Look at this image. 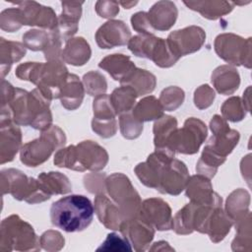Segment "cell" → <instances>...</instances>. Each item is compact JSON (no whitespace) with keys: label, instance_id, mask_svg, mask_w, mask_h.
<instances>
[{"label":"cell","instance_id":"1","mask_svg":"<svg viewBox=\"0 0 252 252\" xmlns=\"http://www.w3.org/2000/svg\"><path fill=\"white\" fill-rule=\"evenodd\" d=\"M135 172L147 187L173 196L180 194L189 180L185 163L174 158V155L158 150L151 154L145 162L139 163Z\"/></svg>","mask_w":252,"mask_h":252},{"label":"cell","instance_id":"2","mask_svg":"<svg viewBox=\"0 0 252 252\" xmlns=\"http://www.w3.org/2000/svg\"><path fill=\"white\" fill-rule=\"evenodd\" d=\"M213 136L197 163L196 170L208 178L215 176L218 167L221 165L228 154L232 152L239 141V133L228 127L225 119L215 115L210 122Z\"/></svg>","mask_w":252,"mask_h":252},{"label":"cell","instance_id":"3","mask_svg":"<svg viewBox=\"0 0 252 252\" xmlns=\"http://www.w3.org/2000/svg\"><path fill=\"white\" fill-rule=\"evenodd\" d=\"M68 75V70L62 60L47 63L27 62L20 64L16 69V76L20 80L30 81L36 85L40 93L49 100L59 98Z\"/></svg>","mask_w":252,"mask_h":252},{"label":"cell","instance_id":"4","mask_svg":"<svg viewBox=\"0 0 252 252\" xmlns=\"http://www.w3.org/2000/svg\"><path fill=\"white\" fill-rule=\"evenodd\" d=\"M94 213V208L89 198L69 195L51 205L50 220L53 225L66 232H78L92 223Z\"/></svg>","mask_w":252,"mask_h":252},{"label":"cell","instance_id":"5","mask_svg":"<svg viewBox=\"0 0 252 252\" xmlns=\"http://www.w3.org/2000/svg\"><path fill=\"white\" fill-rule=\"evenodd\" d=\"M108 161L106 151L93 141H83L76 146L60 149L54 157V164L73 170H100Z\"/></svg>","mask_w":252,"mask_h":252},{"label":"cell","instance_id":"6","mask_svg":"<svg viewBox=\"0 0 252 252\" xmlns=\"http://www.w3.org/2000/svg\"><path fill=\"white\" fill-rule=\"evenodd\" d=\"M40 248V241L33 227L19 216L12 215L2 220L0 228L1 251H38Z\"/></svg>","mask_w":252,"mask_h":252},{"label":"cell","instance_id":"7","mask_svg":"<svg viewBox=\"0 0 252 252\" xmlns=\"http://www.w3.org/2000/svg\"><path fill=\"white\" fill-rule=\"evenodd\" d=\"M1 189L3 195L11 194L15 199L29 204L41 203L50 198L42 191L38 179L28 177L14 168L1 171Z\"/></svg>","mask_w":252,"mask_h":252},{"label":"cell","instance_id":"8","mask_svg":"<svg viewBox=\"0 0 252 252\" xmlns=\"http://www.w3.org/2000/svg\"><path fill=\"white\" fill-rule=\"evenodd\" d=\"M66 136L58 126H51L42 131L39 138L25 144L20 152L21 161L27 166L35 167L46 161L51 154L64 146Z\"/></svg>","mask_w":252,"mask_h":252},{"label":"cell","instance_id":"9","mask_svg":"<svg viewBox=\"0 0 252 252\" xmlns=\"http://www.w3.org/2000/svg\"><path fill=\"white\" fill-rule=\"evenodd\" d=\"M104 186L108 196L120 209L125 220L139 214L142 205L141 198L126 175L113 173L105 179Z\"/></svg>","mask_w":252,"mask_h":252},{"label":"cell","instance_id":"10","mask_svg":"<svg viewBox=\"0 0 252 252\" xmlns=\"http://www.w3.org/2000/svg\"><path fill=\"white\" fill-rule=\"evenodd\" d=\"M128 48L134 55L151 59L161 68L171 67L179 59L171 51L165 39L154 34H140L132 37L128 42Z\"/></svg>","mask_w":252,"mask_h":252},{"label":"cell","instance_id":"11","mask_svg":"<svg viewBox=\"0 0 252 252\" xmlns=\"http://www.w3.org/2000/svg\"><path fill=\"white\" fill-rule=\"evenodd\" d=\"M206 137L207 127L205 123L194 117L188 118L181 129L177 128L172 133L167 142L166 151L172 155L175 153L196 154Z\"/></svg>","mask_w":252,"mask_h":252},{"label":"cell","instance_id":"12","mask_svg":"<svg viewBox=\"0 0 252 252\" xmlns=\"http://www.w3.org/2000/svg\"><path fill=\"white\" fill-rule=\"evenodd\" d=\"M251 38L244 39L233 33H222L216 37L215 50L219 57L231 65L251 66Z\"/></svg>","mask_w":252,"mask_h":252},{"label":"cell","instance_id":"13","mask_svg":"<svg viewBox=\"0 0 252 252\" xmlns=\"http://www.w3.org/2000/svg\"><path fill=\"white\" fill-rule=\"evenodd\" d=\"M206 33L197 26H190L169 33L166 41L171 51L178 58L198 51L204 44Z\"/></svg>","mask_w":252,"mask_h":252},{"label":"cell","instance_id":"14","mask_svg":"<svg viewBox=\"0 0 252 252\" xmlns=\"http://www.w3.org/2000/svg\"><path fill=\"white\" fill-rule=\"evenodd\" d=\"M93 130L102 138L114 136L117 130V123L115 119L116 113L110 102L109 95L103 94L95 96L93 103Z\"/></svg>","mask_w":252,"mask_h":252},{"label":"cell","instance_id":"15","mask_svg":"<svg viewBox=\"0 0 252 252\" xmlns=\"http://www.w3.org/2000/svg\"><path fill=\"white\" fill-rule=\"evenodd\" d=\"M119 230L137 252L148 250L155 236V227L138 215L124 220Z\"/></svg>","mask_w":252,"mask_h":252},{"label":"cell","instance_id":"16","mask_svg":"<svg viewBox=\"0 0 252 252\" xmlns=\"http://www.w3.org/2000/svg\"><path fill=\"white\" fill-rule=\"evenodd\" d=\"M138 216L158 230H169L172 228L171 209L162 199L150 198L142 202Z\"/></svg>","mask_w":252,"mask_h":252},{"label":"cell","instance_id":"17","mask_svg":"<svg viewBox=\"0 0 252 252\" xmlns=\"http://www.w3.org/2000/svg\"><path fill=\"white\" fill-rule=\"evenodd\" d=\"M18 7L22 25L37 26L54 31L58 26V19L50 7L41 6L36 2H20Z\"/></svg>","mask_w":252,"mask_h":252},{"label":"cell","instance_id":"18","mask_svg":"<svg viewBox=\"0 0 252 252\" xmlns=\"http://www.w3.org/2000/svg\"><path fill=\"white\" fill-rule=\"evenodd\" d=\"M131 32L122 21L111 20L103 24L95 32V40L100 48H113L128 44Z\"/></svg>","mask_w":252,"mask_h":252},{"label":"cell","instance_id":"19","mask_svg":"<svg viewBox=\"0 0 252 252\" xmlns=\"http://www.w3.org/2000/svg\"><path fill=\"white\" fill-rule=\"evenodd\" d=\"M185 189L186 196L191 202L201 205L221 204L222 202L220 195L214 192L210 178L202 174L189 177Z\"/></svg>","mask_w":252,"mask_h":252},{"label":"cell","instance_id":"20","mask_svg":"<svg viewBox=\"0 0 252 252\" xmlns=\"http://www.w3.org/2000/svg\"><path fill=\"white\" fill-rule=\"evenodd\" d=\"M0 128V159L3 164L14 159L21 146L22 132L12 121L1 120Z\"/></svg>","mask_w":252,"mask_h":252},{"label":"cell","instance_id":"21","mask_svg":"<svg viewBox=\"0 0 252 252\" xmlns=\"http://www.w3.org/2000/svg\"><path fill=\"white\" fill-rule=\"evenodd\" d=\"M94 212L99 221L108 229L117 230L125 220L118 206L103 192L98 193L94 200Z\"/></svg>","mask_w":252,"mask_h":252},{"label":"cell","instance_id":"22","mask_svg":"<svg viewBox=\"0 0 252 252\" xmlns=\"http://www.w3.org/2000/svg\"><path fill=\"white\" fill-rule=\"evenodd\" d=\"M149 22L154 31H167L175 23L177 9L170 1H160L156 3L147 13Z\"/></svg>","mask_w":252,"mask_h":252},{"label":"cell","instance_id":"23","mask_svg":"<svg viewBox=\"0 0 252 252\" xmlns=\"http://www.w3.org/2000/svg\"><path fill=\"white\" fill-rule=\"evenodd\" d=\"M83 2H63V11L58 18L57 32L66 41L78 31V23L81 18Z\"/></svg>","mask_w":252,"mask_h":252},{"label":"cell","instance_id":"24","mask_svg":"<svg viewBox=\"0 0 252 252\" xmlns=\"http://www.w3.org/2000/svg\"><path fill=\"white\" fill-rule=\"evenodd\" d=\"M232 224V220L221 209V206H218L212 210L209 216L205 233L209 235L211 241L218 243L226 236Z\"/></svg>","mask_w":252,"mask_h":252},{"label":"cell","instance_id":"25","mask_svg":"<svg viewBox=\"0 0 252 252\" xmlns=\"http://www.w3.org/2000/svg\"><path fill=\"white\" fill-rule=\"evenodd\" d=\"M98 67L105 70L115 81L122 82L135 69V64L129 56L123 54H111L100 60Z\"/></svg>","mask_w":252,"mask_h":252},{"label":"cell","instance_id":"26","mask_svg":"<svg viewBox=\"0 0 252 252\" xmlns=\"http://www.w3.org/2000/svg\"><path fill=\"white\" fill-rule=\"evenodd\" d=\"M92 50L84 37H74L66 41L62 50V61L74 66H82L91 58Z\"/></svg>","mask_w":252,"mask_h":252},{"label":"cell","instance_id":"27","mask_svg":"<svg viewBox=\"0 0 252 252\" xmlns=\"http://www.w3.org/2000/svg\"><path fill=\"white\" fill-rule=\"evenodd\" d=\"M212 83L220 94L228 95L238 89L240 78L235 68L228 65H222L213 72Z\"/></svg>","mask_w":252,"mask_h":252},{"label":"cell","instance_id":"28","mask_svg":"<svg viewBox=\"0 0 252 252\" xmlns=\"http://www.w3.org/2000/svg\"><path fill=\"white\" fill-rule=\"evenodd\" d=\"M85 88L79 77L74 74H69L66 83L61 91L59 98L61 104L68 110L77 109L84 99Z\"/></svg>","mask_w":252,"mask_h":252},{"label":"cell","instance_id":"29","mask_svg":"<svg viewBox=\"0 0 252 252\" xmlns=\"http://www.w3.org/2000/svg\"><path fill=\"white\" fill-rule=\"evenodd\" d=\"M27 47L20 42L6 40L0 38V63H1V77H4L9 73L11 66L20 61L27 52Z\"/></svg>","mask_w":252,"mask_h":252},{"label":"cell","instance_id":"30","mask_svg":"<svg viewBox=\"0 0 252 252\" xmlns=\"http://www.w3.org/2000/svg\"><path fill=\"white\" fill-rule=\"evenodd\" d=\"M43 192L51 197L52 195L66 194L72 190L68 177L60 172H41L37 177Z\"/></svg>","mask_w":252,"mask_h":252},{"label":"cell","instance_id":"31","mask_svg":"<svg viewBox=\"0 0 252 252\" xmlns=\"http://www.w3.org/2000/svg\"><path fill=\"white\" fill-rule=\"evenodd\" d=\"M163 107L159 99L153 95L142 98L132 109V115L139 122L159 119L163 115Z\"/></svg>","mask_w":252,"mask_h":252},{"label":"cell","instance_id":"32","mask_svg":"<svg viewBox=\"0 0 252 252\" xmlns=\"http://www.w3.org/2000/svg\"><path fill=\"white\" fill-rule=\"evenodd\" d=\"M156 77L147 70L136 68L125 80L120 82L121 85L132 87L137 93L138 96L148 94L155 90Z\"/></svg>","mask_w":252,"mask_h":252},{"label":"cell","instance_id":"33","mask_svg":"<svg viewBox=\"0 0 252 252\" xmlns=\"http://www.w3.org/2000/svg\"><path fill=\"white\" fill-rule=\"evenodd\" d=\"M137 96V93L130 86L122 85L121 87L115 89L110 94L109 99L116 115H121L132 111Z\"/></svg>","mask_w":252,"mask_h":252},{"label":"cell","instance_id":"34","mask_svg":"<svg viewBox=\"0 0 252 252\" xmlns=\"http://www.w3.org/2000/svg\"><path fill=\"white\" fill-rule=\"evenodd\" d=\"M250 196L249 193L241 188L233 191L226 200L225 205V213L232 220V221H236L246 216L249 211Z\"/></svg>","mask_w":252,"mask_h":252},{"label":"cell","instance_id":"35","mask_svg":"<svg viewBox=\"0 0 252 252\" xmlns=\"http://www.w3.org/2000/svg\"><path fill=\"white\" fill-rule=\"evenodd\" d=\"M177 129V121L169 115H162L154 124V142L156 150L166 151L167 142L172 133ZM168 153V152H167ZM170 154V153H169ZM172 155V154H171Z\"/></svg>","mask_w":252,"mask_h":252},{"label":"cell","instance_id":"36","mask_svg":"<svg viewBox=\"0 0 252 252\" xmlns=\"http://www.w3.org/2000/svg\"><path fill=\"white\" fill-rule=\"evenodd\" d=\"M236 236L231 243L233 251H251V215L250 212L235 221Z\"/></svg>","mask_w":252,"mask_h":252},{"label":"cell","instance_id":"37","mask_svg":"<svg viewBox=\"0 0 252 252\" xmlns=\"http://www.w3.org/2000/svg\"><path fill=\"white\" fill-rule=\"evenodd\" d=\"M184 4L210 20H216L232 10L229 2H184Z\"/></svg>","mask_w":252,"mask_h":252},{"label":"cell","instance_id":"38","mask_svg":"<svg viewBox=\"0 0 252 252\" xmlns=\"http://www.w3.org/2000/svg\"><path fill=\"white\" fill-rule=\"evenodd\" d=\"M51 38V31L47 32L39 30H31L23 35V42L27 48H30L33 51L42 50L44 52L50 45Z\"/></svg>","mask_w":252,"mask_h":252},{"label":"cell","instance_id":"39","mask_svg":"<svg viewBox=\"0 0 252 252\" xmlns=\"http://www.w3.org/2000/svg\"><path fill=\"white\" fill-rule=\"evenodd\" d=\"M83 85L86 92L93 96H98L105 94L107 83L103 75L97 71H91L84 75Z\"/></svg>","mask_w":252,"mask_h":252},{"label":"cell","instance_id":"40","mask_svg":"<svg viewBox=\"0 0 252 252\" xmlns=\"http://www.w3.org/2000/svg\"><path fill=\"white\" fill-rule=\"evenodd\" d=\"M247 108L244 102L238 96H232L226 99L221 105V113L224 119L237 122L245 117Z\"/></svg>","mask_w":252,"mask_h":252},{"label":"cell","instance_id":"41","mask_svg":"<svg viewBox=\"0 0 252 252\" xmlns=\"http://www.w3.org/2000/svg\"><path fill=\"white\" fill-rule=\"evenodd\" d=\"M184 91L178 87H168L160 93L159 101L163 109L173 111L178 108L184 101Z\"/></svg>","mask_w":252,"mask_h":252},{"label":"cell","instance_id":"42","mask_svg":"<svg viewBox=\"0 0 252 252\" xmlns=\"http://www.w3.org/2000/svg\"><path fill=\"white\" fill-rule=\"evenodd\" d=\"M119 125L121 134L126 139H136L143 131V123L135 119L131 111L120 115Z\"/></svg>","mask_w":252,"mask_h":252},{"label":"cell","instance_id":"43","mask_svg":"<svg viewBox=\"0 0 252 252\" xmlns=\"http://www.w3.org/2000/svg\"><path fill=\"white\" fill-rule=\"evenodd\" d=\"M132 251L133 248L129 241L122 235L112 232L107 234L106 239L96 249V251Z\"/></svg>","mask_w":252,"mask_h":252},{"label":"cell","instance_id":"44","mask_svg":"<svg viewBox=\"0 0 252 252\" xmlns=\"http://www.w3.org/2000/svg\"><path fill=\"white\" fill-rule=\"evenodd\" d=\"M0 26L3 31H7L9 32L18 31L23 26L19 9L12 8L4 10L0 16Z\"/></svg>","mask_w":252,"mask_h":252},{"label":"cell","instance_id":"45","mask_svg":"<svg viewBox=\"0 0 252 252\" xmlns=\"http://www.w3.org/2000/svg\"><path fill=\"white\" fill-rule=\"evenodd\" d=\"M40 246L46 251H59L64 247L65 239L62 234L56 230H47L39 238Z\"/></svg>","mask_w":252,"mask_h":252},{"label":"cell","instance_id":"46","mask_svg":"<svg viewBox=\"0 0 252 252\" xmlns=\"http://www.w3.org/2000/svg\"><path fill=\"white\" fill-rule=\"evenodd\" d=\"M215 98V92L209 85L199 87L194 94V102L199 109L209 107Z\"/></svg>","mask_w":252,"mask_h":252},{"label":"cell","instance_id":"47","mask_svg":"<svg viewBox=\"0 0 252 252\" xmlns=\"http://www.w3.org/2000/svg\"><path fill=\"white\" fill-rule=\"evenodd\" d=\"M131 23L133 29L142 34H154L155 32L149 22L148 15L145 12H139L133 15L131 18Z\"/></svg>","mask_w":252,"mask_h":252},{"label":"cell","instance_id":"48","mask_svg":"<svg viewBox=\"0 0 252 252\" xmlns=\"http://www.w3.org/2000/svg\"><path fill=\"white\" fill-rule=\"evenodd\" d=\"M96 13L102 18H112L119 12L117 2H97L96 3Z\"/></svg>","mask_w":252,"mask_h":252},{"label":"cell","instance_id":"49","mask_svg":"<svg viewBox=\"0 0 252 252\" xmlns=\"http://www.w3.org/2000/svg\"><path fill=\"white\" fill-rule=\"evenodd\" d=\"M149 250H151V251H156V250H158V251H164V250L173 251L174 249L172 247H170L166 241H158V242L154 243L153 247H150Z\"/></svg>","mask_w":252,"mask_h":252}]
</instances>
